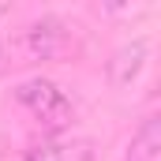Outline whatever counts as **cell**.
<instances>
[{
	"label": "cell",
	"instance_id": "277c9868",
	"mask_svg": "<svg viewBox=\"0 0 161 161\" xmlns=\"http://www.w3.org/2000/svg\"><path fill=\"white\" fill-rule=\"evenodd\" d=\"M127 161H161V120L158 116H146L142 127L131 135Z\"/></svg>",
	"mask_w": 161,
	"mask_h": 161
},
{
	"label": "cell",
	"instance_id": "52a82bcc",
	"mask_svg": "<svg viewBox=\"0 0 161 161\" xmlns=\"http://www.w3.org/2000/svg\"><path fill=\"white\" fill-rule=\"evenodd\" d=\"M4 15H8V8H4V4H0V19H4Z\"/></svg>",
	"mask_w": 161,
	"mask_h": 161
},
{
	"label": "cell",
	"instance_id": "5b68a950",
	"mask_svg": "<svg viewBox=\"0 0 161 161\" xmlns=\"http://www.w3.org/2000/svg\"><path fill=\"white\" fill-rule=\"evenodd\" d=\"M26 161H90V142H45V146H34Z\"/></svg>",
	"mask_w": 161,
	"mask_h": 161
},
{
	"label": "cell",
	"instance_id": "8992f818",
	"mask_svg": "<svg viewBox=\"0 0 161 161\" xmlns=\"http://www.w3.org/2000/svg\"><path fill=\"white\" fill-rule=\"evenodd\" d=\"M4 71H8V49L0 45V75H4Z\"/></svg>",
	"mask_w": 161,
	"mask_h": 161
},
{
	"label": "cell",
	"instance_id": "6da1fadb",
	"mask_svg": "<svg viewBox=\"0 0 161 161\" xmlns=\"http://www.w3.org/2000/svg\"><path fill=\"white\" fill-rule=\"evenodd\" d=\"M15 101H19L23 109H30V113H34L45 127H53V131L71 120V101H68V94H64L53 79H26V82H19V86H15Z\"/></svg>",
	"mask_w": 161,
	"mask_h": 161
},
{
	"label": "cell",
	"instance_id": "7a4b0ae2",
	"mask_svg": "<svg viewBox=\"0 0 161 161\" xmlns=\"http://www.w3.org/2000/svg\"><path fill=\"white\" fill-rule=\"evenodd\" d=\"M23 45H26V53L30 56H41V60H53V56H60L64 49H68V26L60 23V19H38V23H30L26 26V34H23Z\"/></svg>",
	"mask_w": 161,
	"mask_h": 161
},
{
	"label": "cell",
	"instance_id": "3957f363",
	"mask_svg": "<svg viewBox=\"0 0 161 161\" xmlns=\"http://www.w3.org/2000/svg\"><path fill=\"white\" fill-rule=\"evenodd\" d=\"M146 56H150V41L146 38H135L124 49H116L113 60H109V82L113 86H131L139 79V71L146 68Z\"/></svg>",
	"mask_w": 161,
	"mask_h": 161
}]
</instances>
